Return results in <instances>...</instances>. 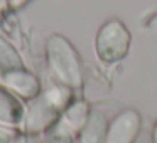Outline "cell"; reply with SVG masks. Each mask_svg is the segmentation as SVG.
Segmentation results:
<instances>
[{
    "label": "cell",
    "mask_w": 157,
    "mask_h": 143,
    "mask_svg": "<svg viewBox=\"0 0 157 143\" xmlns=\"http://www.w3.org/2000/svg\"><path fill=\"white\" fill-rule=\"evenodd\" d=\"M48 56L54 74L66 86L81 84V68L73 46L61 35H52L48 41Z\"/></svg>",
    "instance_id": "1"
},
{
    "label": "cell",
    "mask_w": 157,
    "mask_h": 143,
    "mask_svg": "<svg viewBox=\"0 0 157 143\" xmlns=\"http://www.w3.org/2000/svg\"><path fill=\"white\" fill-rule=\"evenodd\" d=\"M130 47V34L118 20H110L100 29L96 37V52L105 62L122 59Z\"/></svg>",
    "instance_id": "2"
},
{
    "label": "cell",
    "mask_w": 157,
    "mask_h": 143,
    "mask_svg": "<svg viewBox=\"0 0 157 143\" xmlns=\"http://www.w3.org/2000/svg\"><path fill=\"white\" fill-rule=\"evenodd\" d=\"M69 98L68 89L63 88H52L42 96L39 101H36V105L31 108L27 115V125L31 130H39L42 126H46L54 115L58 113V109H61L66 105Z\"/></svg>",
    "instance_id": "3"
},
{
    "label": "cell",
    "mask_w": 157,
    "mask_h": 143,
    "mask_svg": "<svg viewBox=\"0 0 157 143\" xmlns=\"http://www.w3.org/2000/svg\"><path fill=\"white\" fill-rule=\"evenodd\" d=\"M140 130V116L133 109L122 111L112 121L106 131L105 143H133Z\"/></svg>",
    "instance_id": "4"
},
{
    "label": "cell",
    "mask_w": 157,
    "mask_h": 143,
    "mask_svg": "<svg viewBox=\"0 0 157 143\" xmlns=\"http://www.w3.org/2000/svg\"><path fill=\"white\" fill-rule=\"evenodd\" d=\"M106 119L100 111L93 109L88 113L81 131V143H105Z\"/></svg>",
    "instance_id": "5"
},
{
    "label": "cell",
    "mask_w": 157,
    "mask_h": 143,
    "mask_svg": "<svg viewBox=\"0 0 157 143\" xmlns=\"http://www.w3.org/2000/svg\"><path fill=\"white\" fill-rule=\"evenodd\" d=\"M4 81H5V84L10 86L14 91H17L24 98H32V96L37 94V89H39L37 79L32 74L25 72L24 69H15V71L7 72Z\"/></svg>",
    "instance_id": "6"
},
{
    "label": "cell",
    "mask_w": 157,
    "mask_h": 143,
    "mask_svg": "<svg viewBox=\"0 0 157 143\" xmlns=\"http://www.w3.org/2000/svg\"><path fill=\"white\" fill-rule=\"evenodd\" d=\"M21 119H22V105L10 93L0 88V121L19 123Z\"/></svg>",
    "instance_id": "7"
},
{
    "label": "cell",
    "mask_w": 157,
    "mask_h": 143,
    "mask_svg": "<svg viewBox=\"0 0 157 143\" xmlns=\"http://www.w3.org/2000/svg\"><path fill=\"white\" fill-rule=\"evenodd\" d=\"M7 68V72L15 71V69H22V62L15 51L4 41L0 39V68Z\"/></svg>",
    "instance_id": "8"
},
{
    "label": "cell",
    "mask_w": 157,
    "mask_h": 143,
    "mask_svg": "<svg viewBox=\"0 0 157 143\" xmlns=\"http://www.w3.org/2000/svg\"><path fill=\"white\" fill-rule=\"evenodd\" d=\"M86 116H88V113H86V109H85V105L78 103V105H73L71 108L66 111L63 123H64L69 130H75V128H79L81 125H85Z\"/></svg>",
    "instance_id": "9"
},
{
    "label": "cell",
    "mask_w": 157,
    "mask_h": 143,
    "mask_svg": "<svg viewBox=\"0 0 157 143\" xmlns=\"http://www.w3.org/2000/svg\"><path fill=\"white\" fill-rule=\"evenodd\" d=\"M48 143H71V138H69V128L61 123L56 128L51 130V135H49Z\"/></svg>",
    "instance_id": "10"
},
{
    "label": "cell",
    "mask_w": 157,
    "mask_h": 143,
    "mask_svg": "<svg viewBox=\"0 0 157 143\" xmlns=\"http://www.w3.org/2000/svg\"><path fill=\"white\" fill-rule=\"evenodd\" d=\"M12 138V133L5 131V130H0V143H9Z\"/></svg>",
    "instance_id": "11"
},
{
    "label": "cell",
    "mask_w": 157,
    "mask_h": 143,
    "mask_svg": "<svg viewBox=\"0 0 157 143\" xmlns=\"http://www.w3.org/2000/svg\"><path fill=\"white\" fill-rule=\"evenodd\" d=\"M19 143H37L36 140H32V138H24V140H21Z\"/></svg>",
    "instance_id": "12"
},
{
    "label": "cell",
    "mask_w": 157,
    "mask_h": 143,
    "mask_svg": "<svg viewBox=\"0 0 157 143\" xmlns=\"http://www.w3.org/2000/svg\"><path fill=\"white\" fill-rule=\"evenodd\" d=\"M154 143H157V123H155V128H154Z\"/></svg>",
    "instance_id": "13"
},
{
    "label": "cell",
    "mask_w": 157,
    "mask_h": 143,
    "mask_svg": "<svg viewBox=\"0 0 157 143\" xmlns=\"http://www.w3.org/2000/svg\"><path fill=\"white\" fill-rule=\"evenodd\" d=\"M0 79H2V76H0Z\"/></svg>",
    "instance_id": "14"
}]
</instances>
